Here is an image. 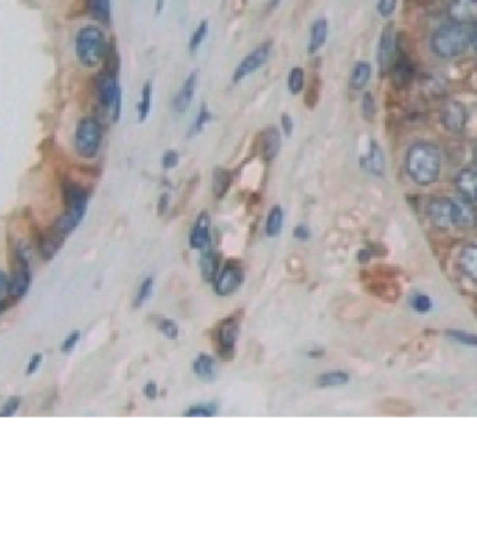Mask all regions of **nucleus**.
Returning <instances> with one entry per match:
<instances>
[{"label": "nucleus", "mask_w": 477, "mask_h": 536, "mask_svg": "<svg viewBox=\"0 0 477 536\" xmlns=\"http://www.w3.org/2000/svg\"><path fill=\"white\" fill-rule=\"evenodd\" d=\"M106 42L102 31L98 27H84L80 29L75 39V52L80 61L92 67L98 64L106 54Z\"/></svg>", "instance_id": "3"}, {"label": "nucleus", "mask_w": 477, "mask_h": 536, "mask_svg": "<svg viewBox=\"0 0 477 536\" xmlns=\"http://www.w3.org/2000/svg\"><path fill=\"white\" fill-rule=\"evenodd\" d=\"M243 282V272L238 267H226L215 279V290L219 295L233 293Z\"/></svg>", "instance_id": "15"}, {"label": "nucleus", "mask_w": 477, "mask_h": 536, "mask_svg": "<svg viewBox=\"0 0 477 536\" xmlns=\"http://www.w3.org/2000/svg\"><path fill=\"white\" fill-rule=\"evenodd\" d=\"M396 8V0H378L377 10L382 17H389Z\"/></svg>", "instance_id": "41"}, {"label": "nucleus", "mask_w": 477, "mask_h": 536, "mask_svg": "<svg viewBox=\"0 0 477 536\" xmlns=\"http://www.w3.org/2000/svg\"><path fill=\"white\" fill-rule=\"evenodd\" d=\"M411 307L418 313H427L431 310V300L427 295L416 293L411 297Z\"/></svg>", "instance_id": "36"}, {"label": "nucleus", "mask_w": 477, "mask_h": 536, "mask_svg": "<svg viewBox=\"0 0 477 536\" xmlns=\"http://www.w3.org/2000/svg\"><path fill=\"white\" fill-rule=\"evenodd\" d=\"M211 119H212V114H211V112L208 109V105L202 103L199 110H198V113H197V116H195V120L192 121V124H191V127L188 130V137L201 133Z\"/></svg>", "instance_id": "31"}, {"label": "nucleus", "mask_w": 477, "mask_h": 536, "mask_svg": "<svg viewBox=\"0 0 477 536\" xmlns=\"http://www.w3.org/2000/svg\"><path fill=\"white\" fill-rule=\"evenodd\" d=\"M328 38V21L325 18H319L314 21L310 29V40L307 50L308 53H317L325 43Z\"/></svg>", "instance_id": "20"}, {"label": "nucleus", "mask_w": 477, "mask_h": 536, "mask_svg": "<svg viewBox=\"0 0 477 536\" xmlns=\"http://www.w3.org/2000/svg\"><path fill=\"white\" fill-rule=\"evenodd\" d=\"M102 142V127L93 117L82 119L75 130L74 145L77 152L84 158H93Z\"/></svg>", "instance_id": "4"}, {"label": "nucleus", "mask_w": 477, "mask_h": 536, "mask_svg": "<svg viewBox=\"0 0 477 536\" xmlns=\"http://www.w3.org/2000/svg\"><path fill=\"white\" fill-rule=\"evenodd\" d=\"M396 42L393 38V29L392 27H386L382 31V35L379 38V45H378V64L382 73H386L391 70L392 61L395 59L396 53Z\"/></svg>", "instance_id": "11"}, {"label": "nucleus", "mask_w": 477, "mask_h": 536, "mask_svg": "<svg viewBox=\"0 0 477 536\" xmlns=\"http://www.w3.org/2000/svg\"><path fill=\"white\" fill-rule=\"evenodd\" d=\"M237 334H238V327H237L236 321L227 320L226 322H223L219 328V335H218L220 349L226 350V352L232 350L234 343H236Z\"/></svg>", "instance_id": "24"}, {"label": "nucleus", "mask_w": 477, "mask_h": 536, "mask_svg": "<svg viewBox=\"0 0 477 536\" xmlns=\"http://www.w3.org/2000/svg\"><path fill=\"white\" fill-rule=\"evenodd\" d=\"M13 267V275L10 278V296L13 299H20L29 288V264L21 250L15 253Z\"/></svg>", "instance_id": "7"}, {"label": "nucleus", "mask_w": 477, "mask_h": 536, "mask_svg": "<svg viewBox=\"0 0 477 536\" xmlns=\"http://www.w3.org/2000/svg\"><path fill=\"white\" fill-rule=\"evenodd\" d=\"M469 38H470V43H471V46H473L474 50L477 52V21L474 22V25H473V28H471V31H470V34H469Z\"/></svg>", "instance_id": "50"}, {"label": "nucleus", "mask_w": 477, "mask_h": 536, "mask_svg": "<svg viewBox=\"0 0 477 536\" xmlns=\"http://www.w3.org/2000/svg\"><path fill=\"white\" fill-rule=\"evenodd\" d=\"M42 356L40 355H35V356H32L31 357V360H29V364H28V370H26V374H31V373H33L36 368H38V366L40 364V359Z\"/></svg>", "instance_id": "48"}, {"label": "nucleus", "mask_w": 477, "mask_h": 536, "mask_svg": "<svg viewBox=\"0 0 477 536\" xmlns=\"http://www.w3.org/2000/svg\"><path fill=\"white\" fill-rule=\"evenodd\" d=\"M95 87L98 92L99 102L106 109H110L113 114V120H119L120 109H121V91L119 82L116 80V74L109 71H102L96 75Z\"/></svg>", "instance_id": "5"}, {"label": "nucleus", "mask_w": 477, "mask_h": 536, "mask_svg": "<svg viewBox=\"0 0 477 536\" xmlns=\"http://www.w3.org/2000/svg\"><path fill=\"white\" fill-rule=\"evenodd\" d=\"M448 17L456 24H469L477 21V0H450L448 4Z\"/></svg>", "instance_id": "10"}, {"label": "nucleus", "mask_w": 477, "mask_h": 536, "mask_svg": "<svg viewBox=\"0 0 477 536\" xmlns=\"http://www.w3.org/2000/svg\"><path fill=\"white\" fill-rule=\"evenodd\" d=\"M209 226L211 219L206 211H202L195 221V225L191 229L190 233V246L197 250H205L209 248L211 244V234H209Z\"/></svg>", "instance_id": "12"}, {"label": "nucleus", "mask_w": 477, "mask_h": 536, "mask_svg": "<svg viewBox=\"0 0 477 536\" xmlns=\"http://www.w3.org/2000/svg\"><path fill=\"white\" fill-rule=\"evenodd\" d=\"M163 4H165V0H156V13H160V11H162Z\"/></svg>", "instance_id": "53"}, {"label": "nucleus", "mask_w": 477, "mask_h": 536, "mask_svg": "<svg viewBox=\"0 0 477 536\" xmlns=\"http://www.w3.org/2000/svg\"><path fill=\"white\" fill-rule=\"evenodd\" d=\"M360 165L364 170L370 172L374 176H382L384 174V168H385L384 152L375 140H371L368 152L364 156H361Z\"/></svg>", "instance_id": "17"}, {"label": "nucleus", "mask_w": 477, "mask_h": 536, "mask_svg": "<svg viewBox=\"0 0 477 536\" xmlns=\"http://www.w3.org/2000/svg\"><path fill=\"white\" fill-rule=\"evenodd\" d=\"M169 195L167 194H162L160 197H159V202H158V212L159 214H163L165 211H166V208H167V204H169Z\"/></svg>", "instance_id": "49"}, {"label": "nucleus", "mask_w": 477, "mask_h": 536, "mask_svg": "<svg viewBox=\"0 0 477 536\" xmlns=\"http://www.w3.org/2000/svg\"><path fill=\"white\" fill-rule=\"evenodd\" d=\"M156 394H158V388H156V385H155L153 382H148L146 387H145V395H146L148 398H155Z\"/></svg>", "instance_id": "51"}, {"label": "nucleus", "mask_w": 477, "mask_h": 536, "mask_svg": "<svg viewBox=\"0 0 477 536\" xmlns=\"http://www.w3.org/2000/svg\"><path fill=\"white\" fill-rule=\"evenodd\" d=\"M347 381H349V375L343 371L325 373V374L319 375L317 380L319 387H338V385L346 384Z\"/></svg>", "instance_id": "32"}, {"label": "nucleus", "mask_w": 477, "mask_h": 536, "mask_svg": "<svg viewBox=\"0 0 477 536\" xmlns=\"http://www.w3.org/2000/svg\"><path fill=\"white\" fill-rule=\"evenodd\" d=\"M179 163V152L176 149H167L162 155V166L163 169L169 170L176 168Z\"/></svg>", "instance_id": "39"}, {"label": "nucleus", "mask_w": 477, "mask_h": 536, "mask_svg": "<svg viewBox=\"0 0 477 536\" xmlns=\"http://www.w3.org/2000/svg\"><path fill=\"white\" fill-rule=\"evenodd\" d=\"M462 271L477 283V244H467L463 247L459 257Z\"/></svg>", "instance_id": "19"}, {"label": "nucleus", "mask_w": 477, "mask_h": 536, "mask_svg": "<svg viewBox=\"0 0 477 536\" xmlns=\"http://www.w3.org/2000/svg\"><path fill=\"white\" fill-rule=\"evenodd\" d=\"M216 408L213 405H199V406H194L191 408L188 412H187V416H212L215 413Z\"/></svg>", "instance_id": "42"}, {"label": "nucleus", "mask_w": 477, "mask_h": 536, "mask_svg": "<svg viewBox=\"0 0 477 536\" xmlns=\"http://www.w3.org/2000/svg\"><path fill=\"white\" fill-rule=\"evenodd\" d=\"M17 408H18V399L17 398H11V399H8L7 401V403H6V406L3 408V410H1V416H8V415H13L15 410H17Z\"/></svg>", "instance_id": "47"}, {"label": "nucleus", "mask_w": 477, "mask_h": 536, "mask_svg": "<svg viewBox=\"0 0 477 536\" xmlns=\"http://www.w3.org/2000/svg\"><path fill=\"white\" fill-rule=\"evenodd\" d=\"M152 96H153L152 82L146 81L144 84V87H142V91H141V100L137 105L139 121H145L146 117L149 116V112H151V107H152Z\"/></svg>", "instance_id": "29"}, {"label": "nucleus", "mask_w": 477, "mask_h": 536, "mask_svg": "<svg viewBox=\"0 0 477 536\" xmlns=\"http://www.w3.org/2000/svg\"><path fill=\"white\" fill-rule=\"evenodd\" d=\"M63 194L64 201L67 207H78V205H86L88 202V194L84 187L74 181H66L63 186Z\"/></svg>", "instance_id": "21"}, {"label": "nucleus", "mask_w": 477, "mask_h": 536, "mask_svg": "<svg viewBox=\"0 0 477 536\" xmlns=\"http://www.w3.org/2000/svg\"><path fill=\"white\" fill-rule=\"evenodd\" d=\"M450 338H453L455 341L463 343V345H467V346H477V335L474 334H469V332H464V331H449L448 332Z\"/></svg>", "instance_id": "37"}, {"label": "nucleus", "mask_w": 477, "mask_h": 536, "mask_svg": "<svg viewBox=\"0 0 477 536\" xmlns=\"http://www.w3.org/2000/svg\"><path fill=\"white\" fill-rule=\"evenodd\" d=\"M269 54H271V42H264L258 45L236 67L233 74V82H240L247 75L259 70L268 61Z\"/></svg>", "instance_id": "6"}, {"label": "nucleus", "mask_w": 477, "mask_h": 536, "mask_svg": "<svg viewBox=\"0 0 477 536\" xmlns=\"http://www.w3.org/2000/svg\"><path fill=\"white\" fill-rule=\"evenodd\" d=\"M455 186L462 200L467 202L477 201V169H462L455 179Z\"/></svg>", "instance_id": "13"}, {"label": "nucleus", "mask_w": 477, "mask_h": 536, "mask_svg": "<svg viewBox=\"0 0 477 536\" xmlns=\"http://www.w3.org/2000/svg\"><path fill=\"white\" fill-rule=\"evenodd\" d=\"M310 234H311V232H310L308 226H305V225H303V223L297 225V226L293 229V236H294L296 239H298V240H307V239H310Z\"/></svg>", "instance_id": "46"}, {"label": "nucleus", "mask_w": 477, "mask_h": 536, "mask_svg": "<svg viewBox=\"0 0 477 536\" xmlns=\"http://www.w3.org/2000/svg\"><path fill=\"white\" fill-rule=\"evenodd\" d=\"M192 370L194 373L202 378V380H206V381H211L216 377V371H218V366H216V362L208 356V355H199L195 362L192 363Z\"/></svg>", "instance_id": "22"}, {"label": "nucleus", "mask_w": 477, "mask_h": 536, "mask_svg": "<svg viewBox=\"0 0 477 536\" xmlns=\"http://www.w3.org/2000/svg\"><path fill=\"white\" fill-rule=\"evenodd\" d=\"M280 124H282V130H283V134L286 137H290L292 133H293V128H294V123H293V119L290 114L287 113H283L280 116Z\"/></svg>", "instance_id": "44"}, {"label": "nucleus", "mask_w": 477, "mask_h": 536, "mask_svg": "<svg viewBox=\"0 0 477 536\" xmlns=\"http://www.w3.org/2000/svg\"><path fill=\"white\" fill-rule=\"evenodd\" d=\"M392 81L397 88H404L413 78V64L404 53H395V59L391 66Z\"/></svg>", "instance_id": "14"}, {"label": "nucleus", "mask_w": 477, "mask_h": 536, "mask_svg": "<svg viewBox=\"0 0 477 536\" xmlns=\"http://www.w3.org/2000/svg\"><path fill=\"white\" fill-rule=\"evenodd\" d=\"M428 216L438 228L456 226V204L449 198H435L428 204Z\"/></svg>", "instance_id": "8"}, {"label": "nucleus", "mask_w": 477, "mask_h": 536, "mask_svg": "<svg viewBox=\"0 0 477 536\" xmlns=\"http://www.w3.org/2000/svg\"><path fill=\"white\" fill-rule=\"evenodd\" d=\"M280 1H282V0H269V3H268V10H269V11L273 10Z\"/></svg>", "instance_id": "52"}, {"label": "nucleus", "mask_w": 477, "mask_h": 536, "mask_svg": "<svg viewBox=\"0 0 477 536\" xmlns=\"http://www.w3.org/2000/svg\"><path fill=\"white\" fill-rule=\"evenodd\" d=\"M470 43L469 32L462 24L450 22L437 28L430 39L432 52L442 59H452L462 54Z\"/></svg>", "instance_id": "2"}, {"label": "nucleus", "mask_w": 477, "mask_h": 536, "mask_svg": "<svg viewBox=\"0 0 477 536\" xmlns=\"http://www.w3.org/2000/svg\"><path fill=\"white\" fill-rule=\"evenodd\" d=\"M86 7L92 18L102 24H109L112 17L110 0H86Z\"/></svg>", "instance_id": "25"}, {"label": "nucleus", "mask_w": 477, "mask_h": 536, "mask_svg": "<svg viewBox=\"0 0 477 536\" xmlns=\"http://www.w3.org/2000/svg\"><path fill=\"white\" fill-rule=\"evenodd\" d=\"M371 77V66L367 61H357L350 74V88L354 91L363 89Z\"/></svg>", "instance_id": "23"}, {"label": "nucleus", "mask_w": 477, "mask_h": 536, "mask_svg": "<svg viewBox=\"0 0 477 536\" xmlns=\"http://www.w3.org/2000/svg\"><path fill=\"white\" fill-rule=\"evenodd\" d=\"M159 329L162 331L163 335H166L170 339L176 338L177 334H179V328H177L176 322L172 321V320H166V318L159 322Z\"/></svg>", "instance_id": "40"}, {"label": "nucleus", "mask_w": 477, "mask_h": 536, "mask_svg": "<svg viewBox=\"0 0 477 536\" xmlns=\"http://www.w3.org/2000/svg\"><path fill=\"white\" fill-rule=\"evenodd\" d=\"M287 87L292 95H297L304 88V70L301 67H293L287 77Z\"/></svg>", "instance_id": "34"}, {"label": "nucleus", "mask_w": 477, "mask_h": 536, "mask_svg": "<svg viewBox=\"0 0 477 536\" xmlns=\"http://www.w3.org/2000/svg\"><path fill=\"white\" fill-rule=\"evenodd\" d=\"M152 289H153V279L149 276V278H145L144 282L141 283L139 286V290H138V296H137V303L138 306L145 303L151 295H152Z\"/></svg>", "instance_id": "38"}, {"label": "nucleus", "mask_w": 477, "mask_h": 536, "mask_svg": "<svg viewBox=\"0 0 477 536\" xmlns=\"http://www.w3.org/2000/svg\"><path fill=\"white\" fill-rule=\"evenodd\" d=\"M283 226V211L279 205H275L269 209L266 223H265V232L268 236L275 237L280 233Z\"/></svg>", "instance_id": "28"}, {"label": "nucleus", "mask_w": 477, "mask_h": 536, "mask_svg": "<svg viewBox=\"0 0 477 536\" xmlns=\"http://www.w3.org/2000/svg\"><path fill=\"white\" fill-rule=\"evenodd\" d=\"M361 112L365 120H372L375 116V102L371 92H364L361 98Z\"/></svg>", "instance_id": "35"}, {"label": "nucleus", "mask_w": 477, "mask_h": 536, "mask_svg": "<svg viewBox=\"0 0 477 536\" xmlns=\"http://www.w3.org/2000/svg\"><path fill=\"white\" fill-rule=\"evenodd\" d=\"M262 155L265 161H272L280 149V133L275 126H269L262 131L261 135Z\"/></svg>", "instance_id": "18"}, {"label": "nucleus", "mask_w": 477, "mask_h": 536, "mask_svg": "<svg viewBox=\"0 0 477 536\" xmlns=\"http://www.w3.org/2000/svg\"><path fill=\"white\" fill-rule=\"evenodd\" d=\"M7 296H10V279L0 271V303H4Z\"/></svg>", "instance_id": "43"}, {"label": "nucleus", "mask_w": 477, "mask_h": 536, "mask_svg": "<svg viewBox=\"0 0 477 536\" xmlns=\"http://www.w3.org/2000/svg\"><path fill=\"white\" fill-rule=\"evenodd\" d=\"M208 31H209V24H208V21H201L199 25H198V27L194 29V32L191 34V36H190V42H188V49H190V52H191L192 54L199 49L201 43L204 42V39H205L206 35H208Z\"/></svg>", "instance_id": "33"}, {"label": "nucleus", "mask_w": 477, "mask_h": 536, "mask_svg": "<svg viewBox=\"0 0 477 536\" xmlns=\"http://www.w3.org/2000/svg\"><path fill=\"white\" fill-rule=\"evenodd\" d=\"M199 268H201V275L206 281L215 279L216 269H218V258L216 254L211 248L202 250L201 258H199Z\"/></svg>", "instance_id": "26"}, {"label": "nucleus", "mask_w": 477, "mask_h": 536, "mask_svg": "<svg viewBox=\"0 0 477 536\" xmlns=\"http://www.w3.org/2000/svg\"><path fill=\"white\" fill-rule=\"evenodd\" d=\"M456 204V226H471L474 223V211L471 209L470 204L464 200L455 201Z\"/></svg>", "instance_id": "30"}, {"label": "nucleus", "mask_w": 477, "mask_h": 536, "mask_svg": "<svg viewBox=\"0 0 477 536\" xmlns=\"http://www.w3.org/2000/svg\"><path fill=\"white\" fill-rule=\"evenodd\" d=\"M230 183H232V173L229 170H226L223 168H216L213 170L212 188H213L215 197L222 198L227 193Z\"/></svg>", "instance_id": "27"}, {"label": "nucleus", "mask_w": 477, "mask_h": 536, "mask_svg": "<svg viewBox=\"0 0 477 536\" xmlns=\"http://www.w3.org/2000/svg\"><path fill=\"white\" fill-rule=\"evenodd\" d=\"M78 341H80V332H78V331L70 334V335L66 338V341L63 342L61 350H63V352H70V350H73V349L77 346Z\"/></svg>", "instance_id": "45"}, {"label": "nucleus", "mask_w": 477, "mask_h": 536, "mask_svg": "<svg viewBox=\"0 0 477 536\" xmlns=\"http://www.w3.org/2000/svg\"><path fill=\"white\" fill-rule=\"evenodd\" d=\"M406 170L411 180L420 186L434 183L441 170V154L430 142H414L406 154Z\"/></svg>", "instance_id": "1"}, {"label": "nucleus", "mask_w": 477, "mask_h": 536, "mask_svg": "<svg viewBox=\"0 0 477 536\" xmlns=\"http://www.w3.org/2000/svg\"><path fill=\"white\" fill-rule=\"evenodd\" d=\"M441 119L449 131L460 133L464 130L467 121L466 107L457 100H446L442 106Z\"/></svg>", "instance_id": "9"}, {"label": "nucleus", "mask_w": 477, "mask_h": 536, "mask_svg": "<svg viewBox=\"0 0 477 536\" xmlns=\"http://www.w3.org/2000/svg\"><path fill=\"white\" fill-rule=\"evenodd\" d=\"M473 161H474V165H476V169H477V142L473 148Z\"/></svg>", "instance_id": "54"}, {"label": "nucleus", "mask_w": 477, "mask_h": 536, "mask_svg": "<svg viewBox=\"0 0 477 536\" xmlns=\"http://www.w3.org/2000/svg\"><path fill=\"white\" fill-rule=\"evenodd\" d=\"M197 85H198V71H191L188 74V77L186 78L184 84L181 85L180 91L174 96L173 106H174V110L177 113H184L188 109V106L191 105V100L195 95Z\"/></svg>", "instance_id": "16"}]
</instances>
